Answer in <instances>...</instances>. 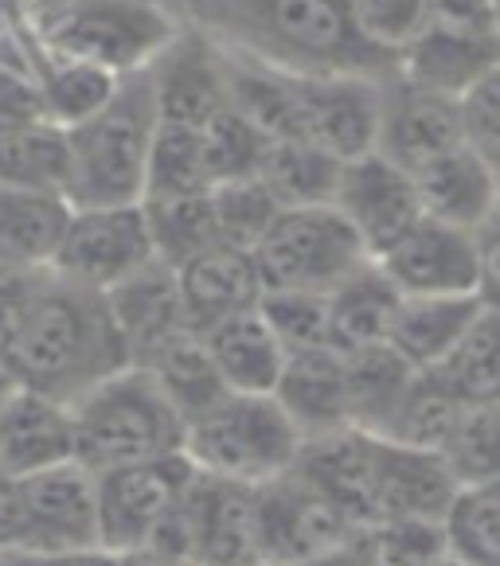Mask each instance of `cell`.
I'll list each match as a JSON object with an SVG mask.
<instances>
[{"label":"cell","mask_w":500,"mask_h":566,"mask_svg":"<svg viewBox=\"0 0 500 566\" xmlns=\"http://www.w3.org/2000/svg\"><path fill=\"white\" fill-rule=\"evenodd\" d=\"M188 24L290 75H399V55L360 35L348 0H188Z\"/></svg>","instance_id":"1"},{"label":"cell","mask_w":500,"mask_h":566,"mask_svg":"<svg viewBox=\"0 0 500 566\" xmlns=\"http://www.w3.org/2000/svg\"><path fill=\"white\" fill-rule=\"evenodd\" d=\"M9 352L24 387L67 407L134 364L106 293L55 270H43L35 282L32 305Z\"/></svg>","instance_id":"2"},{"label":"cell","mask_w":500,"mask_h":566,"mask_svg":"<svg viewBox=\"0 0 500 566\" xmlns=\"http://www.w3.org/2000/svg\"><path fill=\"white\" fill-rule=\"evenodd\" d=\"M157 94L149 67L125 75L106 109L71 134V188L75 208H117L145 200L149 149L157 134Z\"/></svg>","instance_id":"3"},{"label":"cell","mask_w":500,"mask_h":566,"mask_svg":"<svg viewBox=\"0 0 500 566\" xmlns=\"http://www.w3.org/2000/svg\"><path fill=\"white\" fill-rule=\"evenodd\" d=\"M24 24L48 55L94 63L114 75L145 71L180 32L160 0H35Z\"/></svg>","instance_id":"4"},{"label":"cell","mask_w":500,"mask_h":566,"mask_svg":"<svg viewBox=\"0 0 500 566\" xmlns=\"http://www.w3.org/2000/svg\"><path fill=\"white\" fill-rule=\"evenodd\" d=\"M75 433L79 461L94 473H106L117 465L180 453L188 442V422L157 379L142 364H129L75 402Z\"/></svg>","instance_id":"5"},{"label":"cell","mask_w":500,"mask_h":566,"mask_svg":"<svg viewBox=\"0 0 500 566\" xmlns=\"http://www.w3.org/2000/svg\"><path fill=\"white\" fill-rule=\"evenodd\" d=\"M301 450L305 438L282 402L274 395L242 391H231L208 415L188 422V442H184V453L196 461V469L254 489L290 473Z\"/></svg>","instance_id":"6"},{"label":"cell","mask_w":500,"mask_h":566,"mask_svg":"<svg viewBox=\"0 0 500 566\" xmlns=\"http://www.w3.org/2000/svg\"><path fill=\"white\" fill-rule=\"evenodd\" d=\"M254 262L267 290L333 293L375 259L336 203H313L282 208V216L254 247Z\"/></svg>","instance_id":"7"},{"label":"cell","mask_w":500,"mask_h":566,"mask_svg":"<svg viewBox=\"0 0 500 566\" xmlns=\"http://www.w3.org/2000/svg\"><path fill=\"white\" fill-rule=\"evenodd\" d=\"M145 547L192 558L196 566H247L259 558V489L196 473L180 509L153 532Z\"/></svg>","instance_id":"8"},{"label":"cell","mask_w":500,"mask_h":566,"mask_svg":"<svg viewBox=\"0 0 500 566\" xmlns=\"http://www.w3.org/2000/svg\"><path fill=\"white\" fill-rule=\"evenodd\" d=\"M360 535L352 516L298 465L259 489V558L270 566H309L333 551L348 547Z\"/></svg>","instance_id":"9"},{"label":"cell","mask_w":500,"mask_h":566,"mask_svg":"<svg viewBox=\"0 0 500 566\" xmlns=\"http://www.w3.org/2000/svg\"><path fill=\"white\" fill-rule=\"evenodd\" d=\"M157 262L145 203H117V208H75L59 242L51 270L79 285L110 293L114 285L142 274Z\"/></svg>","instance_id":"10"},{"label":"cell","mask_w":500,"mask_h":566,"mask_svg":"<svg viewBox=\"0 0 500 566\" xmlns=\"http://www.w3.org/2000/svg\"><path fill=\"white\" fill-rule=\"evenodd\" d=\"M196 461L188 453L134 461L98 473L102 547L134 551L153 539L160 524L180 509L184 492L196 481Z\"/></svg>","instance_id":"11"},{"label":"cell","mask_w":500,"mask_h":566,"mask_svg":"<svg viewBox=\"0 0 500 566\" xmlns=\"http://www.w3.org/2000/svg\"><path fill=\"white\" fill-rule=\"evenodd\" d=\"M458 476L442 453L399 446L372 433V465H367V527L392 520H430L442 524Z\"/></svg>","instance_id":"12"},{"label":"cell","mask_w":500,"mask_h":566,"mask_svg":"<svg viewBox=\"0 0 500 566\" xmlns=\"http://www.w3.org/2000/svg\"><path fill=\"white\" fill-rule=\"evenodd\" d=\"M375 262L399 285L403 297H458V293H477L481 285L477 234L430 216L418 219Z\"/></svg>","instance_id":"13"},{"label":"cell","mask_w":500,"mask_h":566,"mask_svg":"<svg viewBox=\"0 0 500 566\" xmlns=\"http://www.w3.org/2000/svg\"><path fill=\"white\" fill-rule=\"evenodd\" d=\"M333 203L360 231L372 259H379L387 247H395L423 219L415 172H407L403 165H395L375 149L344 160Z\"/></svg>","instance_id":"14"},{"label":"cell","mask_w":500,"mask_h":566,"mask_svg":"<svg viewBox=\"0 0 500 566\" xmlns=\"http://www.w3.org/2000/svg\"><path fill=\"white\" fill-rule=\"evenodd\" d=\"M24 543L20 547H102L98 473L83 461H63L20 481Z\"/></svg>","instance_id":"15"},{"label":"cell","mask_w":500,"mask_h":566,"mask_svg":"<svg viewBox=\"0 0 500 566\" xmlns=\"http://www.w3.org/2000/svg\"><path fill=\"white\" fill-rule=\"evenodd\" d=\"M466 145L461 98H446L426 86L392 75L384 83V114H379V142L375 153L403 165L407 172H423L430 160L446 157Z\"/></svg>","instance_id":"16"},{"label":"cell","mask_w":500,"mask_h":566,"mask_svg":"<svg viewBox=\"0 0 500 566\" xmlns=\"http://www.w3.org/2000/svg\"><path fill=\"white\" fill-rule=\"evenodd\" d=\"M160 122L204 129L211 114L227 106L223 48L196 24H180L165 51L149 63Z\"/></svg>","instance_id":"17"},{"label":"cell","mask_w":500,"mask_h":566,"mask_svg":"<svg viewBox=\"0 0 500 566\" xmlns=\"http://www.w3.org/2000/svg\"><path fill=\"white\" fill-rule=\"evenodd\" d=\"M384 83L367 75H305V142L333 157H364L379 142Z\"/></svg>","instance_id":"18"},{"label":"cell","mask_w":500,"mask_h":566,"mask_svg":"<svg viewBox=\"0 0 500 566\" xmlns=\"http://www.w3.org/2000/svg\"><path fill=\"white\" fill-rule=\"evenodd\" d=\"M500 67L497 28H466L434 20L410 48L399 51V75L446 98H466Z\"/></svg>","instance_id":"19"},{"label":"cell","mask_w":500,"mask_h":566,"mask_svg":"<svg viewBox=\"0 0 500 566\" xmlns=\"http://www.w3.org/2000/svg\"><path fill=\"white\" fill-rule=\"evenodd\" d=\"M79 461L75 407L24 387L0 407V469L17 481Z\"/></svg>","instance_id":"20"},{"label":"cell","mask_w":500,"mask_h":566,"mask_svg":"<svg viewBox=\"0 0 500 566\" xmlns=\"http://www.w3.org/2000/svg\"><path fill=\"white\" fill-rule=\"evenodd\" d=\"M176 274H180L188 317H192V325L200 333L216 325V321L242 313V308L262 305V293H267L254 250L231 247V242L208 247L204 254L176 266Z\"/></svg>","instance_id":"21"},{"label":"cell","mask_w":500,"mask_h":566,"mask_svg":"<svg viewBox=\"0 0 500 566\" xmlns=\"http://www.w3.org/2000/svg\"><path fill=\"white\" fill-rule=\"evenodd\" d=\"M106 297L110 308H114L117 328H122L125 344H129L134 364H142L153 348L173 340L176 333L196 328L192 317H188V305H184L180 274H176V266H168L160 259L149 262L129 282L114 285Z\"/></svg>","instance_id":"22"},{"label":"cell","mask_w":500,"mask_h":566,"mask_svg":"<svg viewBox=\"0 0 500 566\" xmlns=\"http://www.w3.org/2000/svg\"><path fill=\"white\" fill-rule=\"evenodd\" d=\"M274 399L285 407L305 442L329 438L352 426L348 384H344V356L336 348L293 352L274 387Z\"/></svg>","instance_id":"23"},{"label":"cell","mask_w":500,"mask_h":566,"mask_svg":"<svg viewBox=\"0 0 500 566\" xmlns=\"http://www.w3.org/2000/svg\"><path fill=\"white\" fill-rule=\"evenodd\" d=\"M75 203L63 192H32L0 184V270L43 274L59 254Z\"/></svg>","instance_id":"24"},{"label":"cell","mask_w":500,"mask_h":566,"mask_svg":"<svg viewBox=\"0 0 500 566\" xmlns=\"http://www.w3.org/2000/svg\"><path fill=\"white\" fill-rule=\"evenodd\" d=\"M204 340H208L211 359H216L219 375L227 379L231 391L274 395L290 352L278 340V333L270 328L267 313L259 305L204 328Z\"/></svg>","instance_id":"25"},{"label":"cell","mask_w":500,"mask_h":566,"mask_svg":"<svg viewBox=\"0 0 500 566\" xmlns=\"http://www.w3.org/2000/svg\"><path fill=\"white\" fill-rule=\"evenodd\" d=\"M415 184L418 200H423V216L466 227V231H477L500 203L497 176L469 145H458L446 157L430 160L423 172H415Z\"/></svg>","instance_id":"26"},{"label":"cell","mask_w":500,"mask_h":566,"mask_svg":"<svg viewBox=\"0 0 500 566\" xmlns=\"http://www.w3.org/2000/svg\"><path fill=\"white\" fill-rule=\"evenodd\" d=\"M485 301L477 293L458 297H403L392 325V348L415 367H442L454 356Z\"/></svg>","instance_id":"27"},{"label":"cell","mask_w":500,"mask_h":566,"mask_svg":"<svg viewBox=\"0 0 500 566\" xmlns=\"http://www.w3.org/2000/svg\"><path fill=\"white\" fill-rule=\"evenodd\" d=\"M399 285L384 274L379 262H367L360 274L329 293V340L336 352L392 344V325L399 313Z\"/></svg>","instance_id":"28"},{"label":"cell","mask_w":500,"mask_h":566,"mask_svg":"<svg viewBox=\"0 0 500 566\" xmlns=\"http://www.w3.org/2000/svg\"><path fill=\"white\" fill-rule=\"evenodd\" d=\"M142 367L157 379L160 391L168 395V402L184 415V422H196V418L208 415L216 402H223L231 395L200 328L176 333L173 340L153 348L142 359Z\"/></svg>","instance_id":"29"},{"label":"cell","mask_w":500,"mask_h":566,"mask_svg":"<svg viewBox=\"0 0 500 566\" xmlns=\"http://www.w3.org/2000/svg\"><path fill=\"white\" fill-rule=\"evenodd\" d=\"M466 407L469 402L461 399L458 387L450 384V375L442 367H418L410 375L399 407H395L392 422H387V430L379 438H392L399 446H415V450L442 453L450 446Z\"/></svg>","instance_id":"30"},{"label":"cell","mask_w":500,"mask_h":566,"mask_svg":"<svg viewBox=\"0 0 500 566\" xmlns=\"http://www.w3.org/2000/svg\"><path fill=\"white\" fill-rule=\"evenodd\" d=\"M0 184L63 192L71 188V134L63 125H4L0 129Z\"/></svg>","instance_id":"31"},{"label":"cell","mask_w":500,"mask_h":566,"mask_svg":"<svg viewBox=\"0 0 500 566\" xmlns=\"http://www.w3.org/2000/svg\"><path fill=\"white\" fill-rule=\"evenodd\" d=\"M344 356V384H348V418L356 430L384 433L407 391L415 364L399 356L392 344H372V348L341 352Z\"/></svg>","instance_id":"32"},{"label":"cell","mask_w":500,"mask_h":566,"mask_svg":"<svg viewBox=\"0 0 500 566\" xmlns=\"http://www.w3.org/2000/svg\"><path fill=\"white\" fill-rule=\"evenodd\" d=\"M341 168V157L313 142H270L259 176L274 188L282 208H313L336 200Z\"/></svg>","instance_id":"33"},{"label":"cell","mask_w":500,"mask_h":566,"mask_svg":"<svg viewBox=\"0 0 500 566\" xmlns=\"http://www.w3.org/2000/svg\"><path fill=\"white\" fill-rule=\"evenodd\" d=\"M446 555L461 566H500V481L458 484L442 516Z\"/></svg>","instance_id":"34"},{"label":"cell","mask_w":500,"mask_h":566,"mask_svg":"<svg viewBox=\"0 0 500 566\" xmlns=\"http://www.w3.org/2000/svg\"><path fill=\"white\" fill-rule=\"evenodd\" d=\"M43 102H48V122L75 129V125L91 122L98 109L110 106L125 75H114L94 63H79V59H59L43 51Z\"/></svg>","instance_id":"35"},{"label":"cell","mask_w":500,"mask_h":566,"mask_svg":"<svg viewBox=\"0 0 500 566\" xmlns=\"http://www.w3.org/2000/svg\"><path fill=\"white\" fill-rule=\"evenodd\" d=\"M142 203H145V219H149L157 259L168 262V266H184L188 259H196L208 247L223 242L219 239L216 208H211V192L160 196V200H142Z\"/></svg>","instance_id":"36"},{"label":"cell","mask_w":500,"mask_h":566,"mask_svg":"<svg viewBox=\"0 0 500 566\" xmlns=\"http://www.w3.org/2000/svg\"><path fill=\"white\" fill-rule=\"evenodd\" d=\"M196 192H211V172L208 160H204V134L196 125L157 122L149 149V176H145V200Z\"/></svg>","instance_id":"37"},{"label":"cell","mask_w":500,"mask_h":566,"mask_svg":"<svg viewBox=\"0 0 500 566\" xmlns=\"http://www.w3.org/2000/svg\"><path fill=\"white\" fill-rule=\"evenodd\" d=\"M200 134H204V160H208L211 188L223 180H242V176L262 172L270 137L242 109H235L231 102L204 122Z\"/></svg>","instance_id":"38"},{"label":"cell","mask_w":500,"mask_h":566,"mask_svg":"<svg viewBox=\"0 0 500 566\" xmlns=\"http://www.w3.org/2000/svg\"><path fill=\"white\" fill-rule=\"evenodd\" d=\"M211 208H216L219 239L247 250L259 247L262 234L270 231V223L282 216V200H278L274 188L262 176L216 184L211 188Z\"/></svg>","instance_id":"39"},{"label":"cell","mask_w":500,"mask_h":566,"mask_svg":"<svg viewBox=\"0 0 500 566\" xmlns=\"http://www.w3.org/2000/svg\"><path fill=\"white\" fill-rule=\"evenodd\" d=\"M442 371L466 402H500V308H481Z\"/></svg>","instance_id":"40"},{"label":"cell","mask_w":500,"mask_h":566,"mask_svg":"<svg viewBox=\"0 0 500 566\" xmlns=\"http://www.w3.org/2000/svg\"><path fill=\"white\" fill-rule=\"evenodd\" d=\"M442 458L458 484L500 481V402H469Z\"/></svg>","instance_id":"41"},{"label":"cell","mask_w":500,"mask_h":566,"mask_svg":"<svg viewBox=\"0 0 500 566\" xmlns=\"http://www.w3.org/2000/svg\"><path fill=\"white\" fill-rule=\"evenodd\" d=\"M262 313L285 352H309V348H333L329 340V293L309 290H267L262 293Z\"/></svg>","instance_id":"42"},{"label":"cell","mask_w":500,"mask_h":566,"mask_svg":"<svg viewBox=\"0 0 500 566\" xmlns=\"http://www.w3.org/2000/svg\"><path fill=\"white\" fill-rule=\"evenodd\" d=\"M352 24L367 43L399 55L434 24L430 0H348Z\"/></svg>","instance_id":"43"},{"label":"cell","mask_w":500,"mask_h":566,"mask_svg":"<svg viewBox=\"0 0 500 566\" xmlns=\"http://www.w3.org/2000/svg\"><path fill=\"white\" fill-rule=\"evenodd\" d=\"M461 125H466V145L500 184V67L461 98Z\"/></svg>","instance_id":"44"},{"label":"cell","mask_w":500,"mask_h":566,"mask_svg":"<svg viewBox=\"0 0 500 566\" xmlns=\"http://www.w3.org/2000/svg\"><path fill=\"white\" fill-rule=\"evenodd\" d=\"M0 566H117V555L106 547H71V551L9 547L0 551Z\"/></svg>","instance_id":"45"},{"label":"cell","mask_w":500,"mask_h":566,"mask_svg":"<svg viewBox=\"0 0 500 566\" xmlns=\"http://www.w3.org/2000/svg\"><path fill=\"white\" fill-rule=\"evenodd\" d=\"M35 282H40V274H12V270H0V344H4V348L17 340L20 325H24Z\"/></svg>","instance_id":"46"},{"label":"cell","mask_w":500,"mask_h":566,"mask_svg":"<svg viewBox=\"0 0 500 566\" xmlns=\"http://www.w3.org/2000/svg\"><path fill=\"white\" fill-rule=\"evenodd\" d=\"M477 262H481V301L489 308H500V203L492 208V216L477 227Z\"/></svg>","instance_id":"47"},{"label":"cell","mask_w":500,"mask_h":566,"mask_svg":"<svg viewBox=\"0 0 500 566\" xmlns=\"http://www.w3.org/2000/svg\"><path fill=\"white\" fill-rule=\"evenodd\" d=\"M24 543V492L20 481L0 469V551Z\"/></svg>","instance_id":"48"},{"label":"cell","mask_w":500,"mask_h":566,"mask_svg":"<svg viewBox=\"0 0 500 566\" xmlns=\"http://www.w3.org/2000/svg\"><path fill=\"white\" fill-rule=\"evenodd\" d=\"M434 20L466 28H497L492 24V0H430Z\"/></svg>","instance_id":"49"},{"label":"cell","mask_w":500,"mask_h":566,"mask_svg":"<svg viewBox=\"0 0 500 566\" xmlns=\"http://www.w3.org/2000/svg\"><path fill=\"white\" fill-rule=\"evenodd\" d=\"M117 566H196L192 558L168 555V551L157 547H134V551H114Z\"/></svg>","instance_id":"50"},{"label":"cell","mask_w":500,"mask_h":566,"mask_svg":"<svg viewBox=\"0 0 500 566\" xmlns=\"http://www.w3.org/2000/svg\"><path fill=\"white\" fill-rule=\"evenodd\" d=\"M20 391H24V379H20L17 364H12V352L0 344V407Z\"/></svg>","instance_id":"51"},{"label":"cell","mask_w":500,"mask_h":566,"mask_svg":"<svg viewBox=\"0 0 500 566\" xmlns=\"http://www.w3.org/2000/svg\"><path fill=\"white\" fill-rule=\"evenodd\" d=\"M35 0H0V24H9V20H20L28 9H32Z\"/></svg>","instance_id":"52"},{"label":"cell","mask_w":500,"mask_h":566,"mask_svg":"<svg viewBox=\"0 0 500 566\" xmlns=\"http://www.w3.org/2000/svg\"><path fill=\"white\" fill-rule=\"evenodd\" d=\"M492 24H497V32H500V0H492Z\"/></svg>","instance_id":"53"},{"label":"cell","mask_w":500,"mask_h":566,"mask_svg":"<svg viewBox=\"0 0 500 566\" xmlns=\"http://www.w3.org/2000/svg\"><path fill=\"white\" fill-rule=\"evenodd\" d=\"M247 566H270V563H247Z\"/></svg>","instance_id":"54"}]
</instances>
